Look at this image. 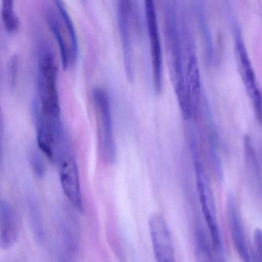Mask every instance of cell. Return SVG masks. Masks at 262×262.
<instances>
[{"instance_id":"9","label":"cell","mask_w":262,"mask_h":262,"mask_svg":"<svg viewBox=\"0 0 262 262\" xmlns=\"http://www.w3.org/2000/svg\"><path fill=\"white\" fill-rule=\"evenodd\" d=\"M117 22L119 36L122 42L124 67L128 80L135 77L134 46L133 42V24H134V9L133 2L122 0L118 3Z\"/></svg>"},{"instance_id":"2","label":"cell","mask_w":262,"mask_h":262,"mask_svg":"<svg viewBox=\"0 0 262 262\" xmlns=\"http://www.w3.org/2000/svg\"><path fill=\"white\" fill-rule=\"evenodd\" d=\"M188 137L193 165L195 171L198 195L202 205V212L206 223L208 224V230L214 248L215 250L221 249L223 248V247L217 223L214 194L210 183L209 178L204 165L199 140L196 136L195 132L191 127H188Z\"/></svg>"},{"instance_id":"21","label":"cell","mask_w":262,"mask_h":262,"mask_svg":"<svg viewBox=\"0 0 262 262\" xmlns=\"http://www.w3.org/2000/svg\"><path fill=\"white\" fill-rule=\"evenodd\" d=\"M4 116L3 113L2 107L0 106V157L2 156L3 142H4Z\"/></svg>"},{"instance_id":"22","label":"cell","mask_w":262,"mask_h":262,"mask_svg":"<svg viewBox=\"0 0 262 262\" xmlns=\"http://www.w3.org/2000/svg\"><path fill=\"white\" fill-rule=\"evenodd\" d=\"M215 262H226L225 257H224L223 254H217L216 256Z\"/></svg>"},{"instance_id":"8","label":"cell","mask_w":262,"mask_h":262,"mask_svg":"<svg viewBox=\"0 0 262 262\" xmlns=\"http://www.w3.org/2000/svg\"><path fill=\"white\" fill-rule=\"evenodd\" d=\"M59 165V178L64 194L77 211H84L79 169L76 159L65 145L58 151L56 161Z\"/></svg>"},{"instance_id":"4","label":"cell","mask_w":262,"mask_h":262,"mask_svg":"<svg viewBox=\"0 0 262 262\" xmlns=\"http://www.w3.org/2000/svg\"><path fill=\"white\" fill-rule=\"evenodd\" d=\"M47 24L57 41L64 69L74 65L79 55V43L74 24L64 4L54 1L46 9Z\"/></svg>"},{"instance_id":"16","label":"cell","mask_w":262,"mask_h":262,"mask_svg":"<svg viewBox=\"0 0 262 262\" xmlns=\"http://www.w3.org/2000/svg\"><path fill=\"white\" fill-rule=\"evenodd\" d=\"M194 259L195 262H214L205 231L200 228L195 231Z\"/></svg>"},{"instance_id":"11","label":"cell","mask_w":262,"mask_h":262,"mask_svg":"<svg viewBox=\"0 0 262 262\" xmlns=\"http://www.w3.org/2000/svg\"><path fill=\"white\" fill-rule=\"evenodd\" d=\"M148 229L156 262H176L171 232L164 217L159 214H151Z\"/></svg>"},{"instance_id":"23","label":"cell","mask_w":262,"mask_h":262,"mask_svg":"<svg viewBox=\"0 0 262 262\" xmlns=\"http://www.w3.org/2000/svg\"><path fill=\"white\" fill-rule=\"evenodd\" d=\"M60 262H68V260H66V259H62V260H60Z\"/></svg>"},{"instance_id":"7","label":"cell","mask_w":262,"mask_h":262,"mask_svg":"<svg viewBox=\"0 0 262 262\" xmlns=\"http://www.w3.org/2000/svg\"><path fill=\"white\" fill-rule=\"evenodd\" d=\"M234 39V52L242 81L247 93L252 102L256 118L260 122L261 119V96L251 59L248 56L242 30L236 21L232 24Z\"/></svg>"},{"instance_id":"19","label":"cell","mask_w":262,"mask_h":262,"mask_svg":"<svg viewBox=\"0 0 262 262\" xmlns=\"http://www.w3.org/2000/svg\"><path fill=\"white\" fill-rule=\"evenodd\" d=\"M254 245L255 249V262H261V231L256 229L254 234Z\"/></svg>"},{"instance_id":"6","label":"cell","mask_w":262,"mask_h":262,"mask_svg":"<svg viewBox=\"0 0 262 262\" xmlns=\"http://www.w3.org/2000/svg\"><path fill=\"white\" fill-rule=\"evenodd\" d=\"M93 102L97 125L99 151L106 163L113 164L117 157V148L110 96L105 90L96 87L93 91Z\"/></svg>"},{"instance_id":"13","label":"cell","mask_w":262,"mask_h":262,"mask_svg":"<svg viewBox=\"0 0 262 262\" xmlns=\"http://www.w3.org/2000/svg\"><path fill=\"white\" fill-rule=\"evenodd\" d=\"M19 236L17 216L12 205L0 200V248L10 249Z\"/></svg>"},{"instance_id":"17","label":"cell","mask_w":262,"mask_h":262,"mask_svg":"<svg viewBox=\"0 0 262 262\" xmlns=\"http://www.w3.org/2000/svg\"><path fill=\"white\" fill-rule=\"evenodd\" d=\"M1 16L6 30L9 33H16L19 27V17L15 11L14 3L11 0H5L2 3Z\"/></svg>"},{"instance_id":"5","label":"cell","mask_w":262,"mask_h":262,"mask_svg":"<svg viewBox=\"0 0 262 262\" xmlns=\"http://www.w3.org/2000/svg\"><path fill=\"white\" fill-rule=\"evenodd\" d=\"M179 25L183 49L184 73L187 97L191 119L199 112L202 98L200 70L196 53L195 42L185 12L179 10Z\"/></svg>"},{"instance_id":"15","label":"cell","mask_w":262,"mask_h":262,"mask_svg":"<svg viewBox=\"0 0 262 262\" xmlns=\"http://www.w3.org/2000/svg\"><path fill=\"white\" fill-rule=\"evenodd\" d=\"M29 211H30V223L33 234L37 242H42L45 237L42 216L39 204L36 199L31 196L29 198Z\"/></svg>"},{"instance_id":"18","label":"cell","mask_w":262,"mask_h":262,"mask_svg":"<svg viewBox=\"0 0 262 262\" xmlns=\"http://www.w3.org/2000/svg\"><path fill=\"white\" fill-rule=\"evenodd\" d=\"M30 164L38 177H43L46 173V165L42 157L36 151H32L30 157Z\"/></svg>"},{"instance_id":"12","label":"cell","mask_w":262,"mask_h":262,"mask_svg":"<svg viewBox=\"0 0 262 262\" xmlns=\"http://www.w3.org/2000/svg\"><path fill=\"white\" fill-rule=\"evenodd\" d=\"M228 214L231 237L236 251L244 262H252L250 257L243 222L239 212L238 207L235 199L231 194L228 199Z\"/></svg>"},{"instance_id":"14","label":"cell","mask_w":262,"mask_h":262,"mask_svg":"<svg viewBox=\"0 0 262 262\" xmlns=\"http://www.w3.org/2000/svg\"><path fill=\"white\" fill-rule=\"evenodd\" d=\"M194 11H195L198 24H199L200 31L202 32V37H203L204 45H205L204 49H205V56L206 57V60H208V62H212L214 56L212 37H211V31L208 27L205 10L201 5L200 3H198L194 5Z\"/></svg>"},{"instance_id":"10","label":"cell","mask_w":262,"mask_h":262,"mask_svg":"<svg viewBox=\"0 0 262 262\" xmlns=\"http://www.w3.org/2000/svg\"><path fill=\"white\" fill-rule=\"evenodd\" d=\"M145 17L149 39L150 53L152 63L153 85L155 92L162 90V49L159 24L155 3L151 0L145 2Z\"/></svg>"},{"instance_id":"3","label":"cell","mask_w":262,"mask_h":262,"mask_svg":"<svg viewBox=\"0 0 262 262\" xmlns=\"http://www.w3.org/2000/svg\"><path fill=\"white\" fill-rule=\"evenodd\" d=\"M57 66L54 55L47 45L39 48L38 56V94L36 110L50 120L61 121L60 104L57 89Z\"/></svg>"},{"instance_id":"1","label":"cell","mask_w":262,"mask_h":262,"mask_svg":"<svg viewBox=\"0 0 262 262\" xmlns=\"http://www.w3.org/2000/svg\"><path fill=\"white\" fill-rule=\"evenodd\" d=\"M163 24L165 30L167 60L171 82L178 98L182 116L185 120H191L188 106L184 73L183 49L179 25L177 3L166 1L163 3Z\"/></svg>"},{"instance_id":"20","label":"cell","mask_w":262,"mask_h":262,"mask_svg":"<svg viewBox=\"0 0 262 262\" xmlns=\"http://www.w3.org/2000/svg\"><path fill=\"white\" fill-rule=\"evenodd\" d=\"M18 59L16 56H13L9 66V78L12 85H14L17 79Z\"/></svg>"}]
</instances>
